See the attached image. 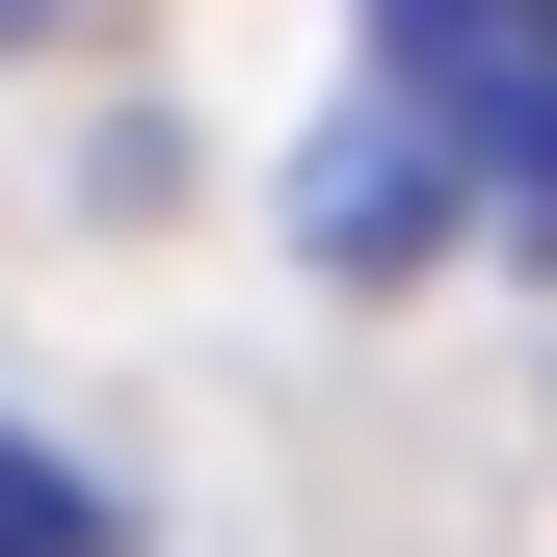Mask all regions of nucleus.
I'll use <instances>...</instances> for the list:
<instances>
[{"label":"nucleus","mask_w":557,"mask_h":557,"mask_svg":"<svg viewBox=\"0 0 557 557\" xmlns=\"http://www.w3.org/2000/svg\"><path fill=\"white\" fill-rule=\"evenodd\" d=\"M557 239V0H372V133L319 160V239Z\"/></svg>","instance_id":"obj_1"},{"label":"nucleus","mask_w":557,"mask_h":557,"mask_svg":"<svg viewBox=\"0 0 557 557\" xmlns=\"http://www.w3.org/2000/svg\"><path fill=\"white\" fill-rule=\"evenodd\" d=\"M0 557H107V505H81V478H53L27 425H0Z\"/></svg>","instance_id":"obj_2"},{"label":"nucleus","mask_w":557,"mask_h":557,"mask_svg":"<svg viewBox=\"0 0 557 557\" xmlns=\"http://www.w3.org/2000/svg\"><path fill=\"white\" fill-rule=\"evenodd\" d=\"M27 27H53V0H0V53H27Z\"/></svg>","instance_id":"obj_3"}]
</instances>
